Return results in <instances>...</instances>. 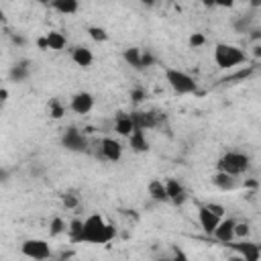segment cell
Instances as JSON below:
<instances>
[{"label":"cell","instance_id":"6da1fadb","mask_svg":"<svg viewBox=\"0 0 261 261\" xmlns=\"http://www.w3.org/2000/svg\"><path fill=\"white\" fill-rule=\"evenodd\" d=\"M114 226L108 224L100 214H90L84 220V233L82 243H94V245H106L114 239Z\"/></svg>","mask_w":261,"mask_h":261},{"label":"cell","instance_id":"7a4b0ae2","mask_svg":"<svg viewBox=\"0 0 261 261\" xmlns=\"http://www.w3.org/2000/svg\"><path fill=\"white\" fill-rule=\"evenodd\" d=\"M247 59L245 51L235 47V45H228V43H218L214 47V61L220 70H231V68H237L243 61Z\"/></svg>","mask_w":261,"mask_h":261},{"label":"cell","instance_id":"3957f363","mask_svg":"<svg viewBox=\"0 0 261 261\" xmlns=\"http://www.w3.org/2000/svg\"><path fill=\"white\" fill-rule=\"evenodd\" d=\"M249 168V157L245 153H237V151H228L222 155V159L218 161V170L226 172L231 176H239Z\"/></svg>","mask_w":261,"mask_h":261},{"label":"cell","instance_id":"277c9868","mask_svg":"<svg viewBox=\"0 0 261 261\" xmlns=\"http://www.w3.org/2000/svg\"><path fill=\"white\" fill-rule=\"evenodd\" d=\"M166 80H168V84L174 88V92H178V94H194V92H196V82H194V78L188 76V74L182 72V70H174V68L166 70Z\"/></svg>","mask_w":261,"mask_h":261},{"label":"cell","instance_id":"5b68a950","mask_svg":"<svg viewBox=\"0 0 261 261\" xmlns=\"http://www.w3.org/2000/svg\"><path fill=\"white\" fill-rule=\"evenodd\" d=\"M21 251H23L25 257L37 259V261L51 257V249H49L47 241H43V239H29V241H25L23 247H21Z\"/></svg>","mask_w":261,"mask_h":261},{"label":"cell","instance_id":"8992f818","mask_svg":"<svg viewBox=\"0 0 261 261\" xmlns=\"http://www.w3.org/2000/svg\"><path fill=\"white\" fill-rule=\"evenodd\" d=\"M235 226H237V222H235L233 218H220V222H218V226L214 228L212 237H214L216 241H220V243H233V239H237Z\"/></svg>","mask_w":261,"mask_h":261},{"label":"cell","instance_id":"52a82bcc","mask_svg":"<svg viewBox=\"0 0 261 261\" xmlns=\"http://www.w3.org/2000/svg\"><path fill=\"white\" fill-rule=\"evenodd\" d=\"M70 108H72L76 114H88V112L94 108V96L88 94V92H78V94L72 98Z\"/></svg>","mask_w":261,"mask_h":261},{"label":"cell","instance_id":"ba28073f","mask_svg":"<svg viewBox=\"0 0 261 261\" xmlns=\"http://www.w3.org/2000/svg\"><path fill=\"white\" fill-rule=\"evenodd\" d=\"M198 220H200V226L204 228L206 235H212L214 228L218 226L220 222V216H216L208 206H198Z\"/></svg>","mask_w":261,"mask_h":261},{"label":"cell","instance_id":"9c48e42d","mask_svg":"<svg viewBox=\"0 0 261 261\" xmlns=\"http://www.w3.org/2000/svg\"><path fill=\"white\" fill-rule=\"evenodd\" d=\"M63 145L68 149H72V151H84L88 143H86L84 135L78 128H68L65 130V135H63Z\"/></svg>","mask_w":261,"mask_h":261},{"label":"cell","instance_id":"30bf717a","mask_svg":"<svg viewBox=\"0 0 261 261\" xmlns=\"http://www.w3.org/2000/svg\"><path fill=\"white\" fill-rule=\"evenodd\" d=\"M100 151H102V157L108 159V161H118L120 155H122V147L118 141L110 139V137H104L100 141Z\"/></svg>","mask_w":261,"mask_h":261},{"label":"cell","instance_id":"8fae6325","mask_svg":"<svg viewBox=\"0 0 261 261\" xmlns=\"http://www.w3.org/2000/svg\"><path fill=\"white\" fill-rule=\"evenodd\" d=\"M137 128V124H135V120H133V114H118L116 116V120H114V130L118 135H122V137H130V133Z\"/></svg>","mask_w":261,"mask_h":261},{"label":"cell","instance_id":"7c38bea8","mask_svg":"<svg viewBox=\"0 0 261 261\" xmlns=\"http://www.w3.org/2000/svg\"><path fill=\"white\" fill-rule=\"evenodd\" d=\"M228 245H233V243H228ZM233 247H235V251H237L243 259H247V261H257V259H261V249H259V245H255V243H235Z\"/></svg>","mask_w":261,"mask_h":261},{"label":"cell","instance_id":"4fadbf2b","mask_svg":"<svg viewBox=\"0 0 261 261\" xmlns=\"http://www.w3.org/2000/svg\"><path fill=\"white\" fill-rule=\"evenodd\" d=\"M166 188H168V196L174 204H184L186 202V192L182 188V184L178 180H166Z\"/></svg>","mask_w":261,"mask_h":261},{"label":"cell","instance_id":"5bb4252c","mask_svg":"<svg viewBox=\"0 0 261 261\" xmlns=\"http://www.w3.org/2000/svg\"><path fill=\"white\" fill-rule=\"evenodd\" d=\"M147 190H149V196H151L155 202H168L170 200L168 188H166V184H163L161 180H151Z\"/></svg>","mask_w":261,"mask_h":261},{"label":"cell","instance_id":"9a60e30c","mask_svg":"<svg viewBox=\"0 0 261 261\" xmlns=\"http://www.w3.org/2000/svg\"><path fill=\"white\" fill-rule=\"evenodd\" d=\"M128 139H130V149L137 151V153H143V151L149 149V143H147V139H145L143 128H135L133 133H130Z\"/></svg>","mask_w":261,"mask_h":261},{"label":"cell","instance_id":"2e32d148","mask_svg":"<svg viewBox=\"0 0 261 261\" xmlns=\"http://www.w3.org/2000/svg\"><path fill=\"white\" fill-rule=\"evenodd\" d=\"M72 59L80 65V68H90L92 61H94V55H92V51L88 47H76L72 51Z\"/></svg>","mask_w":261,"mask_h":261},{"label":"cell","instance_id":"e0dca14e","mask_svg":"<svg viewBox=\"0 0 261 261\" xmlns=\"http://www.w3.org/2000/svg\"><path fill=\"white\" fill-rule=\"evenodd\" d=\"M122 57H124V61L130 65V68H135V70H143V61H141L143 53H141V49H137V47H128V49H124Z\"/></svg>","mask_w":261,"mask_h":261},{"label":"cell","instance_id":"ac0fdd59","mask_svg":"<svg viewBox=\"0 0 261 261\" xmlns=\"http://www.w3.org/2000/svg\"><path fill=\"white\" fill-rule=\"evenodd\" d=\"M51 7H53L57 13H61V15H76L80 3H78V0H53Z\"/></svg>","mask_w":261,"mask_h":261},{"label":"cell","instance_id":"d6986e66","mask_svg":"<svg viewBox=\"0 0 261 261\" xmlns=\"http://www.w3.org/2000/svg\"><path fill=\"white\" fill-rule=\"evenodd\" d=\"M133 114V120H135V124H137V128H153L155 124H157V120H155V114H151V112H130Z\"/></svg>","mask_w":261,"mask_h":261},{"label":"cell","instance_id":"ffe728a7","mask_svg":"<svg viewBox=\"0 0 261 261\" xmlns=\"http://www.w3.org/2000/svg\"><path fill=\"white\" fill-rule=\"evenodd\" d=\"M212 182H214V186L216 188H220V190H233L235 186H237V182H235V176H231V174H226V172H218L214 178H212Z\"/></svg>","mask_w":261,"mask_h":261},{"label":"cell","instance_id":"44dd1931","mask_svg":"<svg viewBox=\"0 0 261 261\" xmlns=\"http://www.w3.org/2000/svg\"><path fill=\"white\" fill-rule=\"evenodd\" d=\"M47 41H49V49H53V51H61L63 47H65V35H61L59 31H49L47 33Z\"/></svg>","mask_w":261,"mask_h":261},{"label":"cell","instance_id":"7402d4cb","mask_svg":"<svg viewBox=\"0 0 261 261\" xmlns=\"http://www.w3.org/2000/svg\"><path fill=\"white\" fill-rule=\"evenodd\" d=\"M70 239H72V243H82V233H84V220H80V218H74L72 222H70Z\"/></svg>","mask_w":261,"mask_h":261},{"label":"cell","instance_id":"603a6c76","mask_svg":"<svg viewBox=\"0 0 261 261\" xmlns=\"http://www.w3.org/2000/svg\"><path fill=\"white\" fill-rule=\"evenodd\" d=\"M88 35H90L94 41H98V43H104V41L108 39V33H106L102 27H90V29H88Z\"/></svg>","mask_w":261,"mask_h":261},{"label":"cell","instance_id":"cb8c5ba5","mask_svg":"<svg viewBox=\"0 0 261 261\" xmlns=\"http://www.w3.org/2000/svg\"><path fill=\"white\" fill-rule=\"evenodd\" d=\"M49 228H51V237H57V235H61L63 231H65V222H63V218H59V216H55L53 220H51V224H49Z\"/></svg>","mask_w":261,"mask_h":261},{"label":"cell","instance_id":"d4e9b609","mask_svg":"<svg viewBox=\"0 0 261 261\" xmlns=\"http://www.w3.org/2000/svg\"><path fill=\"white\" fill-rule=\"evenodd\" d=\"M27 63H19V65H15L13 68V72H11V78L15 80V82H21V80H25L27 78Z\"/></svg>","mask_w":261,"mask_h":261},{"label":"cell","instance_id":"484cf974","mask_svg":"<svg viewBox=\"0 0 261 261\" xmlns=\"http://www.w3.org/2000/svg\"><path fill=\"white\" fill-rule=\"evenodd\" d=\"M188 43H190V47H192V49H196V47H202V45L206 43V37L202 35V33H192L190 39H188Z\"/></svg>","mask_w":261,"mask_h":261},{"label":"cell","instance_id":"4316f807","mask_svg":"<svg viewBox=\"0 0 261 261\" xmlns=\"http://www.w3.org/2000/svg\"><path fill=\"white\" fill-rule=\"evenodd\" d=\"M249 233H251V228H249L247 222H237V226H235V235H237L239 239H247Z\"/></svg>","mask_w":261,"mask_h":261},{"label":"cell","instance_id":"83f0119b","mask_svg":"<svg viewBox=\"0 0 261 261\" xmlns=\"http://www.w3.org/2000/svg\"><path fill=\"white\" fill-rule=\"evenodd\" d=\"M49 114H51V118H61L65 114V108L57 100H51V112Z\"/></svg>","mask_w":261,"mask_h":261},{"label":"cell","instance_id":"f1b7e54d","mask_svg":"<svg viewBox=\"0 0 261 261\" xmlns=\"http://www.w3.org/2000/svg\"><path fill=\"white\" fill-rule=\"evenodd\" d=\"M78 204H80V200H78V196H72V194H65L63 196V206L65 208H78Z\"/></svg>","mask_w":261,"mask_h":261},{"label":"cell","instance_id":"f546056e","mask_svg":"<svg viewBox=\"0 0 261 261\" xmlns=\"http://www.w3.org/2000/svg\"><path fill=\"white\" fill-rule=\"evenodd\" d=\"M130 98H133V102H143V98H145V92L141 90V88H135L133 92H130Z\"/></svg>","mask_w":261,"mask_h":261},{"label":"cell","instance_id":"4dcf8cb0","mask_svg":"<svg viewBox=\"0 0 261 261\" xmlns=\"http://www.w3.org/2000/svg\"><path fill=\"white\" fill-rule=\"evenodd\" d=\"M208 208H210V210H212L216 216H220V218H222V216H224V212H226L222 204H214V202H210V204H208Z\"/></svg>","mask_w":261,"mask_h":261},{"label":"cell","instance_id":"1f68e13d","mask_svg":"<svg viewBox=\"0 0 261 261\" xmlns=\"http://www.w3.org/2000/svg\"><path fill=\"white\" fill-rule=\"evenodd\" d=\"M141 61H143V70H145V68H149V65H153V61H155V59H153V55L147 51V53H143Z\"/></svg>","mask_w":261,"mask_h":261},{"label":"cell","instance_id":"d6a6232c","mask_svg":"<svg viewBox=\"0 0 261 261\" xmlns=\"http://www.w3.org/2000/svg\"><path fill=\"white\" fill-rule=\"evenodd\" d=\"M235 5V0H216V7L220 9H231Z\"/></svg>","mask_w":261,"mask_h":261},{"label":"cell","instance_id":"836d02e7","mask_svg":"<svg viewBox=\"0 0 261 261\" xmlns=\"http://www.w3.org/2000/svg\"><path fill=\"white\" fill-rule=\"evenodd\" d=\"M37 45H39V49H49V41H47V35H45V37H39V39H37Z\"/></svg>","mask_w":261,"mask_h":261},{"label":"cell","instance_id":"e575fe53","mask_svg":"<svg viewBox=\"0 0 261 261\" xmlns=\"http://www.w3.org/2000/svg\"><path fill=\"white\" fill-rule=\"evenodd\" d=\"M200 5H204L206 9H212V7H216V0H200Z\"/></svg>","mask_w":261,"mask_h":261},{"label":"cell","instance_id":"d590c367","mask_svg":"<svg viewBox=\"0 0 261 261\" xmlns=\"http://www.w3.org/2000/svg\"><path fill=\"white\" fill-rule=\"evenodd\" d=\"M0 100H3V102H5V100H9V90H7V88L0 90Z\"/></svg>","mask_w":261,"mask_h":261},{"label":"cell","instance_id":"8d00e7d4","mask_svg":"<svg viewBox=\"0 0 261 261\" xmlns=\"http://www.w3.org/2000/svg\"><path fill=\"white\" fill-rule=\"evenodd\" d=\"M253 53H255V57H257V59H261V45H257V47L253 49Z\"/></svg>","mask_w":261,"mask_h":261},{"label":"cell","instance_id":"74e56055","mask_svg":"<svg viewBox=\"0 0 261 261\" xmlns=\"http://www.w3.org/2000/svg\"><path fill=\"white\" fill-rule=\"evenodd\" d=\"M143 5H147V7H151V5H155V0H141Z\"/></svg>","mask_w":261,"mask_h":261},{"label":"cell","instance_id":"f35d334b","mask_svg":"<svg viewBox=\"0 0 261 261\" xmlns=\"http://www.w3.org/2000/svg\"><path fill=\"white\" fill-rule=\"evenodd\" d=\"M251 7H261V0H251Z\"/></svg>","mask_w":261,"mask_h":261},{"label":"cell","instance_id":"ab89813d","mask_svg":"<svg viewBox=\"0 0 261 261\" xmlns=\"http://www.w3.org/2000/svg\"><path fill=\"white\" fill-rule=\"evenodd\" d=\"M245 186H249V188H255V186H257V182H253V180H251V182H245Z\"/></svg>","mask_w":261,"mask_h":261},{"label":"cell","instance_id":"60d3db41","mask_svg":"<svg viewBox=\"0 0 261 261\" xmlns=\"http://www.w3.org/2000/svg\"><path fill=\"white\" fill-rule=\"evenodd\" d=\"M37 3H41V5H51L53 0H37Z\"/></svg>","mask_w":261,"mask_h":261},{"label":"cell","instance_id":"b9f144b4","mask_svg":"<svg viewBox=\"0 0 261 261\" xmlns=\"http://www.w3.org/2000/svg\"><path fill=\"white\" fill-rule=\"evenodd\" d=\"M259 249H261V245H259Z\"/></svg>","mask_w":261,"mask_h":261}]
</instances>
